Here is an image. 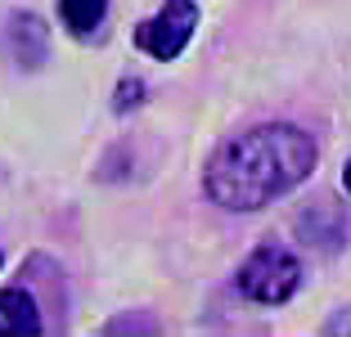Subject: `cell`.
Instances as JSON below:
<instances>
[{"instance_id":"obj_2","label":"cell","mask_w":351,"mask_h":337,"mask_svg":"<svg viewBox=\"0 0 351 337\" xmlns=\"http://www.w3.org/2000/svg\"><path fill=\"white\" fill-rule=\"evenodd\" d=\"M302 288V261L284 243H257L239 266V292L261 306H284Z\"/></svg>"},{"instance_id":"obj_8","label":"cell","mask_w":351,"mask_h":337,"mask_svg":"<svg viewBox=\"0 0 351 337\" xmlns=\"http://www.w3.org/2000/svg\"><path fill=\"white\" fill-rule=\"evenodd\" d=\"M324 333H329V337H342V333H351V306L342 310V315H333L329 324H324Z\"/></svg>"},{"instance_id":"obj_1","label":"cell","mask_w":351,"mask_h":337,"mask_svg":"<svg viewBox=\"0 0 351 337\" xmlns=\"http://www.w3.org/2000/svg\"><path fill=\"white\" fill-rule=\"evenodd\" d=\"M315 140L302 126L270 122L226 140L203 171L207 198L226 212H261L315 171Z\"/></svg>"},{"instance_id":"obj_5","label":"cell","mask_w":351,"mask_h":337,"mask_svg":"<svg viewBox=\"0 0 351 337\" xmlns=\"http://www.w3.org/2000/svg\"><path fill=\"white\" fill-rule=\"evenodd\" d=\"M41 328V310L27 288H0V337H36Z\"/></svg>"},{"instance_id":"obj_3","label":"cell","mask_w":351,"mask_h":337,"mask_svg":"<svg viewBox=\"0 0 351 337\" xmlns=\"http://www.w3.org/2000/svg\"><path fill=\"white\" fill-rule=\"evenodd\" d=\"M198 27V5L194 0H167L158 14H149L140 27H135V45L149 54V59H180V50L189 45Z\"/></svg>"},{"instance_id":"obj_9","label":"cell","mask_w":351,"mask_h":337,"mask_svg":"<svg viewBox=\"0 0 351 337\" xmlns=\"http://www.w3.org/2000/svg\"><path fill=\"white\" fill-rule=\"evenodd\" d=\"M126 328H140V333H149V319H113V324H108V333H126Z\"/></svg>"},{"instance_id":"obj_10","label":"cell","mask_w":351,"mask_h":337,"mask_svg":"<svg viewBox=\"0 0 351 337\" xmlns=\"http://www.w3.org/2000/svg\"><path fill=\"white\" fill-rule=\"evenodd\" d=\"M342 189H347V194H351V162L342 166Z\"/></svg>"},{"instance_id":"obj_6","label":"cell","mask_w":351,"mask_h":337,"mask_svg":"<svg viewBox=\"0 0 351 337\" xmlns=\"http://www.w3.org/2000/svg\"><path fill=\"white\" fill-rule=\"evenodd\" d=\"M104 14H108V0H59V23L82 41L104 27Z\"/></svg>"},{"instance_id":"obj_4","label":"cell","mask_w":351,"mask_h":337,"mask_svg":"<svg viewBox=\"0 0 351 337\" xmlns=\"http://www.w3.org/2000/svg\"><path fill=\"white\" fill-rule=\"evenodd\" d=\"M5 54L19 68H41L45 54H50V27L36 14H10V23H5Z\"/></svg>"},{"instance_id":"obj_7","label":"cell","mask_w":351,"mask_h":337,"mask_svg":"<svg viewBox=\"0 0 351 337\" xmlns=\"http://www.w3.org/2000/svg\"><path fill=\"white\" fill-rule=\"evenodd\" d=\"M140 99H145V82H140V77H122V86H117V99H113V112L135 108Z\"/></svg>"}]
</instances>
